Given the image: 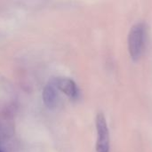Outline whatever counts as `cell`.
Instances as JSON below:
<instances>
[{
    "mask_svg": "<svg viewBox=\"0 0 152 152\" xmlns=\"http://www.w3.org/2000/svg\"><path fill=\"white\" fill-rule=\"evenodd\" d=\"M54 86L70 98H76L77 96L78 90L77 85L73 80L69 78H66V77L56 78L54 82Z\"/></svg>",
    "mask_w": 152,
    "mask_h": 152,
    "instance_id": "obj_3",
    "label": "cell"
},
{
    "mask_svg": "<svg viewBox=\"0 0 152 152\" xmlns=\"http://www.w3.org/2000/svg\"><path fill=\"white\" fill-rule=\"evenodd\" d=\"M145 28L142 23L132 27L128 35V50L133 60L136 61L142 56L144 48Z\"/></svg>",
    "mask_w": 152,
    "mask_h": 152,
    "instance_id": "obj_1",
    "label": "cell"
},
{
    "mask_svg": "<svg viewBox=\"0 0 152 152\" xmlns=\"http://www.w3.org/2000/svg\"><path fill=\"white\" fill-rule=\"evenodd\" d=\"M43 101L45 105L48 109L50 110L55 109L58 103V94L53 85L50 84L45 87L43 91Z\"/></svg>",
    "mask_w": 152,
    "mask_h": 152,
    "instance_id": "obj_4",
    "label": "cell"
},
{
    "mask_svg": "<svg viewBox=\"0 0 152 152\" xmlns=\"http://www.w3.org/2000/svg\"><path fill=\"white\" fill-rule=\"evenodd\" d=\"M97 142L96 151L110 152V134L105 117L102 113L96 116Z\"/></svg>",
    "mask_w": 152,
    "mask_h": 152,
    "instance_id": "obj_2",
    "label": "cell"
},
{
    "mask_svg": "<svg viewBox=\"0 0 152 152\" xmlns=\"http://www.w3.org/2000/svg\"><path fill=\"white\" fill-rule=\"evenodd\" d=\"M0 152H3V151H0Z\"/></svg>",
    "mask_w": 152,
    "mask_h": 152,
    "instance_id": "obj_5",
    "label": "cell"
}]
</instances>
